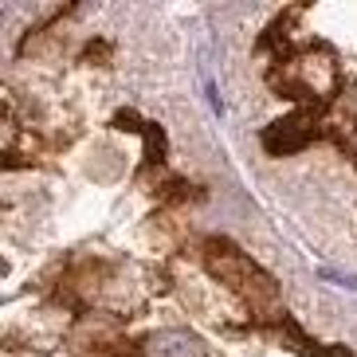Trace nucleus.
I'll list each match as a JSON object with an SVG mask.
<instances>
[{"label": "nucleus", "mask_w": 357, "mask_h": 357, "mask_svg": "<svg viewBox=\"0 0 357 357\" xmlns=\"http://www.w3.org/2000/svg\"><path fill=\"white\" fill-rule=\"evenodd\" d=\"M208 271L212 275H220L224 283L231 287V291H240L243 298H252V303H259V298H271L275 294V283L267 279V275L255 267V263H248L243 255L228 252V255H208Z\"/></svg>", "instance_id": "1"}, {"label": "nucleus", "mask_w": 357, "mask_h": 357, "mask_svg": "<svg viewBox=\"0 0 357 357\" xmlns=\"http://www.w3.org/2000/svg\"><path fill=\"white\" fill-rule=\"evenodd\" d=\"M149 357H204V346L185 330H165L149 342Z\"/></svg>", "instance_id": "2"}, {"label": "nucleus", "mask_w": 357, "mask_h": 357, "mask_svg": "<svg viewBox=\"0 0 357 357\" xmlns=\"http://www.w3.org/2000/svg\"><path fill=\"white\" fill-rule=\"evenodd\" d=\"M310 142V134L303 130L298 118H287V122H275L267 134H263V146L271 149V153H291V149H303Z\"/></svg>", "instance_id": "3"}, {"label": "nucleus", "mask_w": 357, "mask_h": 357, "mask_svg": "<svg viewBox=\"0 0 357 357\" xmlns=\"http://www.w3.org/2000/svg\"><path fill=\"white\" fill-rule=\"evenodd\" d=\"M322 279H330V283H337V287H349V291H357V279H354V275H337V271H322Z\"/></svg>", "instance_id": "4"}]
</instances>
